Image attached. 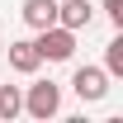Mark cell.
Listing matches in <instances>:
<instances>
[{"label": "cell", "instance_id": "6da1fadb", "mask_svg": "<svg viewBox=\"0 0 123 123\" xmlns=\"http://www.w3.org/2000/svg\"><path fill=\"white\" fill-rule=\"evenodd\" d=\"M33 47H38L43 62H71V52H76V33L62 29V24H47V29H38Z\"/></svg>", "mask_w": 123, "mask_h": 123}, {"label": "cell", "instance_id": "7a4b0ae2", "mask_svg": "<svg viewBox=\"0 0 123 123\" xmlns=\"http://www.w3.org/2000/svg\"><path fill=\"white\" fill-rule=\"evenodd\" d=\"M57 109H62V85L33 80L29 90H24V114H29V118H52Z\"/></svg>", "mask_w": 123, "mask_h": 123}, {"label": "cell", "instance_id": "3957f363", "mask_svg": "<svg viewBox=\"0 0 123 123\" xmlns=\"http://www.w3.org/2000/svg\"><path fill=\"white\" fill-rule=\"evenodd\" d=\"M71 90H76L85 104L104 99V95H109V71H104V66H80L76 76H71Z\"/></svg>", "mask_w": 123, "mask_h": 123}, {"label": "cell", "instance_id": "277c9868", "mask_svg": "<svg viewBox=\"0 0 123 123\" xmlns=\"http://www.w3.org/2000/svg\"><path fill=\"white\" fill-rule=\"evenodd\" d=\"M90 19H95V5H90V0H57V24H62V29L80 33V29H90Z\"/></svg>", "mask_w": 123, "mask_h": 123}, {"label": "cell", "instance_id": "5b68a950", "mask_svg": "<svg viewBox=\"0 0 123 123\" xmlns=\"http://www.w3.org/2000/svg\"><path fill=\"white\" fill-rule=\"evenodd\" d=\"M10 52V66H14L19 76H33L38 66H43V57H38V47H33V38H14V43L5 47Z\"/></svg>", "mask_w": 123, "mask_h": 123}, {"label": "cell", "instance_id": "8992f818", "mask_svg": "<svg viewBox=\"0 0 123 123\" xmlns=\"http://www.w3.org/2000/svg\"><path fill=\"white\" fill-rule=\"evenodd\" d=\"M19 14L29 29H47V24H57V0H24Z\"/></svg>", "mask_w": 123, "mask_h": 123}, {"label": "cell", "instance_id": "52a82bcc", "mask_svg": "<svg viewBox=\"0 0 123 123\" xmlns=\"http://www.w3.org/2000/svg\"><path fill=\"white\" fill-rule=\"evenodd\" d=\"M24 114V90L19 85H0V118H19Z\"/></svg>", "mask_w": 123, "mask_h": 123}, {"label": "cell", "instance_id": "ba28073f", "mask_svg": "<svg viewBox=\"0 0 123 123\" xmlns=\"http://www.w3.org/2000/svg\"><path fill=\"white\" fill-rule=\"evenodd\" d=\"M104 71H109V76H123V33L109 38V47H104Z\"/></svg>", "mask_w": 123, "mask_h": 123}, {"label": "cell", "instance_id": "9c48e42d", "mask_svg": "<svg viewBox=\"0 0 123 123\" xmlns=\"http://www.w3.org/2000/svg\"><path fill=\"white\" fill-rule=\"evenodd\" d=\"M104 14H109L114 29H123V0H104Z\"/></svg>", "mask_w": 123, "mask_h": 123}]
</instances>
